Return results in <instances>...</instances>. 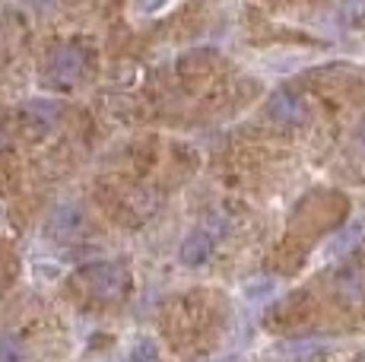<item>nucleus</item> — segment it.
Here are the masks:
<instances>
[{"label":"nucleus","instance_id":"39448f33","mask_svg":"<svg viewBox=\"0 0 365 362\" xmlns=\"http://www.w3.org/2000/svg\"><path fill=\"white\" fill-rule=\"evenodd\" d=\"M80 232H83V213H80V207H73V204L58 207V210L51 213V219H48V235L58 242H70Z\"/></svg>","mask_w":365,"mask_h":362},{"label":"nucleus","instance_id":"6e6552de","mask_svg":"<svg viewBox=\"0 0 365 362\" xmlns=\"http://www.w3.org/2000/svg\"><path fill=\"white\" fill-rule=\"evenodd\" d=\"M340 13L349 23H359L365 19V0H340Z\"/></svg>","mask_w":365,"mask_h":362},{"label":"nucleus","instance_id":"1a4fd4ad","mask_svg":"<svg viewBox=\"0 0 365 362\" xmlns=\"http://www.w3.org/2000/svg\"><path fill=\"white\" fill-rule=\"evenodd\" d=\"M130 359L133 362H156V346H153V340H137Z\"/></svg>","mask_w":365,"mask_h":362},{"label":"nucleus","instance_id":"20e7f679","mask_svg":"<svg viewBox=\"0 0 365 362\" xmlns=\"http://www.w3.org/2000/svg\"><path fill=\"white\" fill-rule=\"evenodd\" d=\"M267 115H270L277 124H289V128H296V124H302L308 118V108L296 93L279 89V93H273L270 102H267Z\"/></svg>","mask_w":365,"mask_h":362},{"label":"nucleus","instance_id":"9d476101","mask_svg":"<svg viewBox=\"0 0 365 362\" xmlns=\"http://www.w3.org/2000/svg\"><path fill=\"white\" fill-rule=\"evenodd\" d=\"M165 4L168 0H137V10L140 13H156V10H163Z\"/></svg>","mask_w":365,"mask_h":362},{"label":"nucleus","instance_id":"423d86ee","mask_svg":"<svg viewBox=\"0 0 365 362\" xmlns=\"http://www.w3.org/2000/svg\"><path fill=\"white\" fill-rule=\"evenodd\" d=\"M210 254H213V235L203 232V229L187 232L185 242H181V248H178V257L185 267H200V264H207Z\"/></svg>","mask_w":365,"mask_h":362},{"label":"nucleus","instance_id":"f257e3e1","mask_svg":"<svg viewBox=\"0 0 365 362\" xmlns=\"http://www.w3.org/2000/svg\"><path fill=\"white\" fill-rule=\"evenodd\" d=\"M83 67H86V54L80 45H70V41L58 45L48 54V83L58 89H70L83 76Z\"/></svg>","mask_w":365,"mask_h":362},{"label":"nucleus","instance_id":"f03ea898","mask_svg":"<svg viewBox=\"0 0 365 362\" xmlns=\"http://www.w3.org/2000/svg\"><path fill=\"white\" fill-rule=\"evenodd\" d=\"M83 280L89 283V289L99 299H118L128 289V274H124V267L121 264H111V261H99V264L83 267Z\"/></svg>","mask_w":365,"mask_h":362},{"label":"nucleus","instance_id":"9b49d317","mask_svg":"<svg viewBox=\"0 0 365 362\" xmlns=\"http://www.w3.org/2000/svg\"><path fill=\"white\" fill-rule=\"evenodd\" d=\"M359 362H365V359H359Z\"/></svg>","mask_w":365,"mask_h":362},{"label":"nucleus","instance_id":"0eeeda50","mask_svg":"<svg viewBox=\"0 0 365 362\" xmlns=\"http://www.w3.org/2000/svg\"><path fill=\"white\" fill-rule=\"evenodd\" d=\"M26 350H23V340L13 337V333H4L0 337V362H23Z\"/></svg>","mask_w":365,"mask_h":362},{"label":"nucleus","instance_id":"7ed1b4c3","mask_svg":"<svg viewBox=\"0 0 365 362\" xmlns=\"http://www.w3.org/2000/svg\"><path fill=\"white\" fill-rule=\"evenodd\" d=\"M61 118V105L54 99H32L19 108V124H23V134L29 140H38V137L51 134V128Z\"/></svg>","mask_w":365,"mask_h":362}]
</instances>
